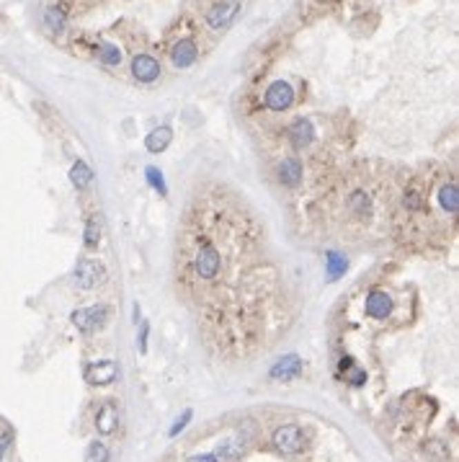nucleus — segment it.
I'll use <instances>...</instances> for the list:
<instances>
[{"label":"nucleus","instance_id":"1","mask_svg":"<svg viewBox=\"0 0 459 462\" xmlns=\"http://www.w3.org/2000/svg\"><path fill=\"white\" fill-rule=\"evenodd\" d=\"M264 227L243 202L215 189L196 197L178 233L176 285L202 310L206 338L255 341L266 331L276 274L261 269Z\"/></svg>","mask_w":459,"mask_h":462},{"label":"nucleus","instance_id":"2","mask_svg":"<svg viewBox=\"0 0 459 462\" xmlns=\"http://www.w3.org/2000/svg\"><path fill=\"white\" fill-rule=\"evenodd\" d=\"M343 215L349 222H356V225H364L374 220L377 215V202H374V191L367 186H353L346 191L343 197Z\"/></svg>","mask_w":459,"mask_h":462},{"label":"nucleus","instance_id":"3","mask_svg":"<svg viewBox=\"0 0 459 462\" xmlns=\"http://www.w3.org/2000/svg\"><path fill=\"white\" fill-rule=\"evenodd\" d=\"M106 282V269L101 261L96 258H80L75 264V287L88 292V289H96Z\"/></svg>","mask_w":459,"mask_h":462},{"label":"nucleus","instance_id":"4","mask_svg":"<svg viewBox=\"0 0 459 462\" xmlns=\"http://www.w3.org/2000/svg\"><path fill=\"white\" fill-rule=\"evenodd\" d=\"M72 323L78 325L83 334H93V331H101L104 325H106V318H108V307L104 302H98V305H90V307H78V310H72Z\"/></svg>","mask_w":459,"mask_h":462},{"label":"nucleus","instance_id":"5","mask_svg":"<svg viewBox=\"0 0 459 462\" xmlns=\"http://www.w3.org/2000/svg\"><path fill=\"white\" fill-rule=\"evenodd\" d=\"M274 447L282 454H297L304 447V434L297 423H286L274 432Z\"/></svg>","mask_w":459,"mask_h":462},{"label":"nucleus","instance_id":"6","mask_svg":"<svg viewBox=\"0 0 459 462\" xmlns=\"http://www.w3.org/2000/svg\"><path fill=\"white\" fill-rule=\"evenodd\" d=\"M266 106L271 108V111H286V108L294 104V90L289 83H284V80H276L268 86L266 90Z\"/></svg>","mask_w":459,"mask_h":462},{"label":"nucleus","instance_id":"7","mask_svg":"<svg viewBox=\"0 0 459 462\" xmlns=\"http://www.w3.org/2000/svg\"><path fill=\"white\" fill-rule=\"evenodd\" d=\"M392 307H395L392 297L387 295V292H382V289H371L369 295H367V302H364L367 315L374 318V320H384V318H390Z\"/></svg>","mask_w":459,"mask_h":462},{"label":"nucleus","instance_id":"8","mask_svg":"<svg viewBox=\"0 0 459 462\" xmlns=\"http://www.w3.org/2000/svg\"><path fill=\"white\" fill-rule=\"evenodd\" d=\"M245 450H248V442H245V436H227L222 442L217 444L215 450V460L217 462H240L243 460Z\"/></svg>","mask_w":459,"mask_h":462},{"label":"nucleus","instance_id":"9","mask_svg":"<svg viewBox=\"0 0 459 462\" xmlns=\"http://www.w3.org/2000/svg\"><path fill=\"white\" fill-rule=\"evenodd\" d=\"M276 178L286 189L300 186L302 184V163H300V157H284L282 163L276 166Z\"/></svg>","mask_w":459,"mask_h":462},{"label":"nucleus","instance_id":"10","mask_svg":"<svg viewBox=\"0 0 459 462\" xmlns=\"http://www.w3.org/2000/svg\"><path fill=\"white\" fill-rule=\"evenodd\" d=\"M117 377H119V369L111 359L90 364L88 369H86V380H88L90 385H108V383H114Z\"/></svg>","mask_w":459,"mask_h":462},{"label":"nucleus","instance_id":"11","mask_svg":"<svg viewBox=\"0 0 459 462\" xmlns=\"http://www.w3.org/2000/svg\"><path fill=\"white\" fill-rule=\"evenodd\" d=\"M271 380H294L302 374V359L297 354H286L271 367Z\"/></svg>","mask_w":459,"mask_h":462},{"label":"nucleus","instance_id":"12","mask_svg":"<svg viewBox=\"0 0 459 462\" xmlns=\"http://www.w3.org/2000/svg\"><path fill=\"white\" fill-rule=\"evenodd\" d=\"M237 10H240L237 3H217L215 8L206 13V23H209L212 29H225V26L233 23V19L237 16Z\"/></svg>","mask_w":459,"mask_h":462},{"label":"nucleus","instance_id":"13","mask_svg":"<svg viewBox=\"0 0 459 462\" xmlns=\"http://www.w3.org/2000/svg\"><path fill=\"white\" fill-rule=\"evenodd\" d=\"M132 75L139 80V83H153L160 75V65H157L155 57L150 55H137L135 62H132Z\"/></svg>","mask_w":459,"mask_h":462},{"label":"nucleus","instance_id":"14","mask_svg":"<svg viewBox=\"0 0 459 462\" xmlns=\"http://www.w3.org/2000/svg\"><path fill=\"white\" fill-rule=\"evenodd\" d=\"M315 139V127L310 124V119H297L289 127V142L294 150H304Z\"/></svg>","mask_w":459,"mask_h":462},{"label":"nucleus","instance_id":"15","mask_svg":"<svg viewBox=\"0 0 459 462\" xmlns=\"http://www.w3.org/2000/svg\"><path fill=\"white\" fill-rule=\"evenodd\" d=\"M439 204L449 217H454L459 212V189L451 178L449 181H444V184L439 186Z\"/></svg>","mask_w":459,"mask_h":462},{"label":"nucleus","instance_id":"16","mask_svg":"<svg viewBox=\"0 0 459 462\" xmlns=\"http://www.w3.org/2000/svg\"><path fill=\"white\" fill-rule=\"evenodd\" d=\"M170 59H173V65L176 68H191L196 62V44L191 39H184L178 41L176 47H173V52H170Z\"/></svg>","mask_w":459,"mask_h":462},{"label":"nucleus","instance_id":"17","mask_svg":"<svg viewBox=\"0 0 459 462\" xmlns=\"http://www.w3.org/2000/svg\"><path fill=\"white\" fill-rule=\"evenodd\" d=\"M117 423H119V416H117V408H114V405L104 403L101 408H98V416H96L98 434H104V436L114 434V432H117Z\"/></svg>","mask_w":459,"mask_h":462},{"label":"nucleus","instance_id":"18","mask_svg":"<svg viewBox=\"0 0 459 462\" xmlns=\"http://www.w3.org/2000/svg\"><path fill=\"white\" fill-rule=\"evenodd\" d=\"M170 139H173V129H170V127L153 129V132H150V135L145 137L147 153H163V150L170 145Z\"/></svg>","mask_w":459,"mask_h":462},{"label":"nucleus","instance_id":"19","mask_svg":"<svg viewBox=\"0 0 459 462\" xmlns=\"http://www.w3.org/2000/svg\"><path fill=\"white\" fill-rule=\"evenodd\" d=\"M325 266H328V282H335V279H341L346 274V269H349V258L338 253V251H328L325 253Z\"/></svg>","mask_w":459,"mask_h":462},{"label":"nucleus","instance_id":"20","mask_svg":"<svg viewBox=\"0 0 459 462\" xmlns=\"http://www.w3.org/2000/svg\"><path fill=\"white\" fill-rule=\"evenodd\" d=\"M70 181H72V186L75 189H88L90 184H93V171H90L88 163H83V160H78L75 166L70 168Z\"/></svg>","mask_w":459,"mask_h":462},{"label":"nucleus","instance_id":"21","mask_svg":"<svg viewBox=\"0 0 459 462\" xmlns=\"http://www.w3.org/2000/svg\"><path fill=\"white\" fill-rule=\"evenodd\" d=\"M341 369H343V377H346L351 385H356V387L367 383V374H364V369L362 367H356L349 356H346V362H341Z\"/></svg>","mask_w":459,"mask_h":462},{"label":"nucleus","instance_id":"22","mask_svg":"<svg viewBox=\"0 0 459 462\" xmlns=\"http://www.w3.org/2000/svg\"><path fill=\"white\" fill-rule=\"evenodd\" d=\"M44 26L49 31H62L65 29V13L59 8H47L44 10Z\"/></svg>","mask_w":459,"mask_h":462},{"label":"nucleus","instance_id":"23","mask_svg":"<svg viewBox=\"0 0 459 462\" xmlns=\"http://www.w3.org/2000/svg\"><path fill=\"white\" fill-rule=\"evenodd\" d=\"M98 240H101V220L93 215V217H88V222H86V246L96 248Z\"/></svg>","mask_w":459,"mask_h":462},{"label":"nucleus","instance_id":"24","mask_svg":"<svg viewBox=\"0 0 459 462\" xmlns=\"http://www.w3.org/2000/svg\"><path fill=\"white\" fill-rule=\"evenodd\" d=\"M86 462H108V447L104 442H90L86 450Z\"/></svg>","mask_w":459,"mask_h":462},{"label":"nucleus","instance_id":"25","mask_svg":"<svg viewBox=\"0 0 459 462\" xmlns=\"http://www.w3.org/2000/svg\"><path fill=\"white\" fill-rule=\"evenodd\" d=\"M145 176H147V184L155 189L160 197H166V194H168V186H166V181H163V173H160V171H157L155 166H150L145 171Z\"/></svg>","mask_w":459,"mask_h":462},{"label":"nucleus","instance_id":"26","mask_svg":"<svg viewBox=\"0 0 459 462\" xmlns=\"http://www.w3.org/2000/svg\"><path fill=\"white\" fill-rule=\"evenodd\" d=\"M98 59H101L104 65H119V62H121V52H119L114 44H104V47L98 50Z\"/></svg>","mask_w":459,"mask_h":462},{"label":"nucleus","instance_id":"27","mask_svg":"<svg viewBox=\"0 0 459 462\" xmlns=\"http://www.w3.org/2000/svg\"><path fill=\"white\" fill-rule=\"evenodd\" d=\"M191 416H194V413H191V411H188V408H186V411L181 413V418H178V421L173 423V426H170V432H168V436L173 439V436H178V434L184 432V429H186V423L191 421Z\"/></svg>","mask_w":459,"mask_h":462},{"label":"nucleus","instance_id":"28","mask_svg":"<svg viewBox=\"0 0 459 462\" xmlns=\"http://www.w3.org/2000/svg\"><path fill=\"white\" fill-rule=\"evenodd\" d=\"M147 334H150V325L142 323V331H139V352H142V354L147 352Z\"/></svg>","mask_w":459,"mask_h":462},{"label":"nucleus","instance_id":"29","mask_svg":"<svg viewBox=\"0 0 459 462\" xmlns=\"http://www.w3.org/2000/svg\"><path fill=\"white\" fill-rule=\"evenodd\" d=\"M186 462H217L215 454H194V457H188Z\"/></svg>","mask_w":459,"mask_h":462},{"label":"nucleus","instance_id":"30","mask_svg":"<svg viewBox=\"0 0 459 462\" xmlns=\"http://www.w3.org/2000/svg\"><path fill=\"white\" fill-rule=\"evenodd\" d=\"M8 444H10V434H3V436H0V460H3V454L8 450Z\"/></svg>","mask_w":459,"mask_h":462}]
</instances>
